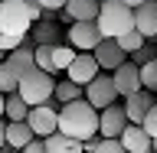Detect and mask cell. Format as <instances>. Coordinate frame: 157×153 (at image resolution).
Segmentation results:
<instances>
[{
	"mask_svg": "<svg viewBox=\"0 0 157 153\" xmlns=\"http://www.w3.org/2000/svg\"><path fill=\"white\" fill-rule=\"evenodd\" d=\"M111 85H115V95L118 98H131L141 91V75H137V65L134 62H124L121 68L111 72Z\"/></svg>",
	"mask_w": 157,
	"mask_h": 153,
	"instance_id": "cell-11",
	"label": "cell"
},
{
	"mask_svg": "<svg viewBox=\"0 0 157 153\" xmlns=\"http://www.w3.org/2000/svg\"><path fill=\"white\" fill-rule=\"evenodd\" d=\"M66 20L72 23H95L98 16V0H66Z\"/></svg>",
	"mask_w": 157,
	"mask_h": 153,
	"instance_id": "cell-15",
	"label": "cell"
},
{
	"mask_svg": "<svg viewBox=\"0 0 157 153\" xmlns=\"http://www.w3.org/2000/svg\"><path fill=\"white\" fill-rule=\"evenodd\" d=\"M154 52H157V39H154Z\"/></svg>",
	"mask_w": 157,
	"mask_h": 153,
	"instance_id": "cell-37",
	"label": "cell"
},
{
	"mask_svg": "<svg viewBox=\"0 0 157 153\" xmlns=\"http://www.w3.org/2000/svg\"><path fill=\"white\" fill-rule=\"evenodd\" d=\"M52 46H56V42H39V46L33 49V62H36V68L46 72V75H52Z\"/></svg>",
	"mask_w": 157,
	"mask_h": 153,
	"instance_id": "cell-22",
	"label": "cell"
},
{
	"mask_svg": "<svg viewBox=\"0 0 157 153\" xmlns=\"http://www.w3.org/2000/svg\"><path fill=\"white\" fill-rule=\"evenodd\" d=\"M0 3H3V0H0Z\"/></svg>",
	"mask_w": 157,
	"mask_h": 153,
	"instance_id": "cell-39",
	"label": "cell"
},
{
	"mask_svg": "<svg viewBox=\"0 0 157 153\" xmlns=\"http://www.w3.org/2000/svg\"><path fill=\"white\" fill-rule=\"evenodd\" d=\"M92 59H95V65H98V72H115V68H121L128 62V56L118 49V42L115 39H101L95 49H92Z\"/></svg>",
	"mask_w": 157,
	"mask_h": 153,
	"instance_id": "cell-8",
	"label": "cell"
},
{
	"mask_svg": "<svg viewBox=\"0 0 157 153\" xmlns=\"http://www.w3.org/2000/svg\"><path fill=\"white\" fill-rule=\"evenodd\" d=\"M151 59H157V56H154V49H151V46H147V42H144V46H141V49H137V52H134V65H137V62L144 65V62H151Z\"/></svg>",
	"mask_w": 157,
	"mask_h": 153,
	"instance_id": "cell-30",
	"label": "cell"
},
{
	"mask_svg": "<svg viewBox=\"0 0 157 153\" xmlns=\"http://www.w3.org/2000/svg\"><path fill=\"white\" fill-rule=\"evenodd\" d=\"M101 3H111V0H98V7H101Z\"/></svg>",
	"mask_w": 157,
	"mask_h": 153,
	"instance_id": "cell-36",
	"label": "cell"
},
{
	"mask_svg": "<svg viewBox=\"0 0 157 153\" xmlns=\"http://www.w3.org/2000/svg\"><path fill=\"white\" fill-rule=\"evenodd\" d=\"M33 23H36V16L29 13L26 3H20V0H3V3H0V33L26 36Z\"/></svg>",
	"mask_w": 157,
	"mask_h": 153,
	"instance_id": "cell-4",
	"label": "cell"
},
{
	"mask_svg": "<svg viewBox=\"0 0 157 153\" xmlns=\"http://www.w3.org/2000/svg\"><path fill=\"white\" fill-rule=\"evenodd\" d=\"M36 7H39V13H56V10L66 7V0H36Z\"/></svg>",
	"mask_w": 157,
	"mask_h": 153,
	"instance_id": "cell-29",
	"label": "cell"
},
{
	"mask_svg": "<svg viewBox=\"0 0 157 153\" xmlns=\"http://www.w3.org/2000/svg\"><path fill=\"white\" fill-rule=\"evenodd\" d=\"M29 140H33V134H29L26 121H10V124H7V147H13V150L20 153Z\"/></svg>",
	"mask_w": 157,
	"mask_h": 153,
	"instance_id": "cell-17",
	"label": "cell"
},
{
	"mask_svg": "<svg viewBox=\"0 0 157 153\" xmlns=\"http://www.w3.org/2000/svg\"><path fill=\"white\" fill-rule=\"evenodd\" d=\"M85 101L95 107V111H105L108 104H115L118 95H115V85H111V75L101 72V75L92 78V82L85 85Z\"/></svg>",
	"mask_w": 157,
	"mask_h": 153,
	"instance_id": "cell-6",
	"label": "cell"
},
{
	"mask_svg": "<svg viewBox=\"0 0 157 153\" xmlns=\"http://www.w3.org/2000/svg\"><path fill=\"white\" fill-rule=\"evenodd\" d=\"M20 153H46V144H43L39 137H33V140H29V144L23 147V150H20Z\"/></svg>",
	"mask_w": 157,
	"mask_h": 153,
	"instance_id": "cell-31",
	"label": "cell"
},
{
	"mask_svg": "<svg viewBox=\"0 0 157 153\" xmlns=\"http://www.w3.org/2000/svg\"><path fill=\"white\" fill-rule=\"evenodd\" d=\"M124 127H128V117H124V107L118 101L108 104L105 111H98V137L101 140H118Z\"/></svg>",
	"mask_w": 157,
	"mask_h": 153,
	"instance_id": "cell-7",
	"label": "cell"
},
{
	"mask_svg": "<svg viewBox=\"0 0 157 153\" xmlns=\"http://www.w3.org/2000/svg\"><path fill=\"white\" fill-rule=\"evenodd\" d=\"M118 144H121L124 153H151V137L137 124H128L124 130H121V137H118Z\"/></svg>",
	"mask_w": 157,
	"mask_h": 153,
	"instance_id": "cell-14",
	"label": "cell"
},
{
	"mask_svg": "<svg viewBox=\"0 0 157 153\" xmlns=\"http://www.w3.org/2000/svg\"><path fill=\"white\" fill-rule=\"evenodd\" d=\"M43 144H46V153H82V144H78V140H69V137H62V134L46 137Z\"/></svg>",
	"mask_w": 157,
	"mask_h": 153,
	"instance_id": "cell-20",
	"label": "cell"
},
{
	"mask_svg": "<svg viewBox=\"0 0 157 153\" xmlns=\"http://www.w3.org/2000/svg\"><path fill=\"white\" fill-rule=\"evenodd\" d=\"M0 121H3V95H0Z\"/></svg>",
	"mask_w": 157,
	"mask_h": 153,
	"instance_id": "cell-34",
	"label": "cell"
},
{
	"mask_svg": "<svg viewBox=\"0 0 157 153\" xmlns=\"http://www.w3.org/2000/svg\"><path fill=\"white\" fill-rule=\"evenodd\" d=\"M52 88H56L52 75H46V72L33 68V72H26V75L20 78L17 95L26 101V107H39V104H46V101H52Z\"/></svg>",
	"mask_w": 157,
	"mask_h": 153,
	"instance_id": "cell-3",
	"label": "cell"
},
{
	"mask_svg": "<svg viewBox=\"0 0 157 153\" xmlns=\"http://www.w3.org/2000/svg\"><path fill=\"white\" fill-rule=\"evenodd\" d=\"M137 127H141V130H144V134L151 137V140H157V104H154V107H151V111L144 114V121H141Z\"/></svg>",
	"mask_w": 157,
	"mask_h": 153,
	"instance_id": "cell-26",
	"label": "cell"
},
{
	"mask_svg": "<svg viewBox=\"0 0 157 153\" xmlns=\"http://www.w3.org/2000/svg\"><path fill=\"white\" fill-rule=\"evenodd\" d=\"M56 121H59V107L52 101H46V104H39V107H29V114H26L29 134L39 137V140H46V137L56 134Z\"/></svg>",
	"mask_w": 157,
	"mask_h": 153,
	"instance_id": "cell-5",
	"label": "cell"
},
{
	"mask_svg": "<svg viewBox=\"0 0 157 153\" xmlns=\"http://www.w3.org/2000/svg\"><path fill=\"white\" fill-rule=\"evenodd\" d=\"M137 75H141V91L157 95V59H151V62H144V65H137Z\"/></svg>",
	"mask_w": 157,
	"mask_h": 153,
	"instance_id": "cell-21",
	"label": "cell"
},
{
	"mask_svg": "<svg viewBox=\"0 0 157 153\" xmlns=\"http://www.w3.org/2000/svg\"><path fill=\"white\" fill-rule=\"evenodd\" d=\"M26 114H29V107H26V101H23L17 91L3 98V117H7V121H26Z\"/></svg>",
	"mask_w": 157,
	"mask_h": 153,
	"instance_id": "cell-19",
	"label": "cell"
},
{
	"mask_svg": "<svg viewBox=\"0 0 157 153\" xmlns=\"http://www.w3.org/2000/svg\"><path fill=\"white\" fill-rule=\"evenodd\" d=\"M95 26L101 33V39H118V36H124V33L134 29V10H128L118 0L101 3L98 7V16H95Z\"/></svg>",
	"mask_w": 157,
	"mask_h": 153,
	"instance_id": "cell-2",
	"label": "cell"
},
{
	"mask_svg": "<svg viewBox=\"0 0 157 153\" xmlns=\"http://www.w3.org/2000/svg\"><path fill=\"white\" fill-rule=\"evenodd\" d=\"M26 46V36H10V33H0V52H13V49Z\"/></svg>",
	"mask_w": 157,
	"mask_h": 153,
	"instance_id": "cell-27",
	"label": "cell"
},
{
	"mask_svg": "<svg viewBox=\"0 0 157 153\" xmlns=\"http://www.w3.org/2000/svg\"><path fill=\"white\" fill-rule=\"evenodd\" d=\"M17 85H20V78L10 72V65L7 62H0V95L7 98V95H13L17 91Z\"/></svg>",
	"mask_w": 157,
	"mask_h": 153,
	"instance_id": "cell-25",
	"label": "cell"
},
{
	"mask_svg": "<svg viewBox=\"0 0 157 153\" xmlns=\"http://www.w3.org/2000/svg\"><path fill=\"white\" fill-rule=\"evenodd\" d=\"M52 95H56V104H72V101H82V95H85V88L72 85V82H56V88H52Z\"/></svg>",
	"mask_w": 157,
	"mask_h": 153,
	"instance_id": "cell-18",
	"label": "cell"
},
{
	"mask_svg": "<svg viewBox=\"0 0 157 153\" xmlns=\"http://www.w3.org/2000/svg\"><path fill=\"white\" fill-rule=\"evenodd\" d=\"M134 33L144 39H157V0H144L134 10Z\"/></svg>",
	"mask_w": 157,
	"mask_h": 153,
	"instance_id": "cell-12",
	"label": "cell"
},
{
	"mask_svg": "<svg viewBox=\"0 0 157 153\" xmlns=\"http://www.w3.org/2000/svg\"><path fill=\"white\" fill-rule=\"evenodd\" d=\"M154 104H157V95H154Z\"/></svg>",
	"mask_w": 157,
	"mask_h": 153,
	"instance_id": "cell-38",
	"label": "cell"
},
{
	"mask_svg": "<svg viewBox=\"0 0 157 153\" xmlns=\"http://www.w3.org/2000/svg\"><path fill=\"white\" fill-rule=\"evenodd\" d=\"M151 153H157V140H151Z\"/></svg>",
	"mask_w": 157,
	"mask_h": 153,
	"instance_id": "cell-35",
	"label": "cell"
},
{
	"mask_svg": "<svg viewBox=\"0 0 157 153\" xmlns=\"http://www.w3.org/2000/svg\"><path fill=\"white\" fill-rule=\"evenodd\" d=\"M95 153H124V150H121V144H118V140H101V137H98Z\"/></svg>",
	"mask_w": 157,
	"mask_h": 153,
	"instance_id": "cell-28",
	"label": "cell"
},
{
	"mask_svg": "<svg viewBox=\"0 0 157 153\" xmlns=\"http://www.w3.org/2000/svg\"><path fill=\"white\" fill-rule=\"evenodd\" d=\"M118 3H124L128 10H137V7H141V3H144V0H118Z\"/></svg>",
	"mask_w": 157,
	"mask_h": 153,
	"instance_id": "cell-32",
	"label": "cell"
},
{
	"mask_svg": "<svg viewBox=\"0 0 157 153\" xmlns=\"http://www.w3.org/2000/svg\"><path fill=\"white\" fill-rule=\"evenodd\" d=\"M95 75H101V72H98V65H95V59H92V52H75L72 65L66 68V82H72V85H78V88H85Z\"/></svg>",
	"mask_w": 157,
	"mask_h": 153,
	"instance_id": "cell-9",
	"label": "cell"
},
{
	"mask_svg": "<svg viewBox=\"0 0 157 153\" xmlns=\"http://www.w3.org/2000/svg\"><path fill=\"white\" fill-rule=\"evenodd\" d=\"M98 42H101V33H98L95 23H72L69 26V42L66 46H72L75 52H92Z\"/></svg>",
	"mask_w": 157,
	"mask_h": 153,
	"instance_id": "cell-10",
	"label": "cell"
},
{
	"mask_svg": "<svg viewBox=\"0 0 157 153\" xmlns=\"http://www.w3.org/2000/svg\"><path fill=\"white\" fill-rule=\"evenodd\" d=\"M75 59V49L72 46H52V72H66Z\"/></svg>",
	"mask_w": 157,
	"mask_h": 153,
	"instance_id": "cell-23",
	"label": "cell"
},
{
	"mask_svg": "<svg viewBox=\"0 0 157 153\" xmlns=\"http://www.w3.org/2000/svg\"><path fill=\"white\" fill-rule=\"evenodd\" d=\"M124 117H128V124H141L144 121V114L154 107V95L151 91H137V95H131V98H124Z\"/></svg>",
	"mask_w": 157,
	"mask_h": 153,
	"instance_id": "cell-13",
	"label": "cell"
},
{
	"mask_svg": "<svg viewBox=\"0 0 157 153\" xmlns=\"http://www.w3.org/2000/svg\"><path fill=\"white\" fill-rule=\"evenodd\" d=\"M115 42H118V49H121L124 56H134V52H137V49H141V46H144L147 39L141 36V33H134V29H131V33H124V36H118Z\"/></svg>",
	"mask_w": 157,
	"mask_h": 153,
	"instance_id": "cell-24",
	"label": "cell"
},
{
	"mask_svg": "<svg viewBox=\"0 0 157 153\" xmlns=\"http://www.w3.org/2000/svg\"><path fill=\"white\" fill-rule=\"evenodd\" d=\"M0 147H7V124L0 121Z\"/></svg>",
	"mask_w": 157,
	"mask_h": 153,
	"instance_id": "cell-33",
	"label": "cell"
},
{
	"mask_svg": "<svg viewBox=\"0 0 157 153\" xmlns=\"http://www.w3.org/2000/svg\"><path fill=\"white\" fill-rule=\"evenodd\" d=\"M56 134L69 137V140H78V144L98 137V111L85 98L72 101V104H62L59 107V121H56Z\"/></svg>",
	"mask_w": 157,
	"mask_h": 153,
	"instance_id": "cell-1",
	"label": "cell"
},
{
	"mask_svg": "<svg viewBox=\"0 0 157 153\" xmlns=\"http://www.w3.org/2000/svg\"><path fill=\"white\" fill-rule=\"evenodd\" d=\"M3 62L10 65V72H13L17 78H23L26 72H33V68H36V62H33V49H29V46L13 49V52H10V56L3 59Z\"/></svg>",
	"mask_w": 157,
	"mask_h": 153,
	"instance_id": "cell-16",
	"label": "cell"
}]
</instances>
